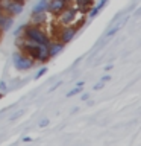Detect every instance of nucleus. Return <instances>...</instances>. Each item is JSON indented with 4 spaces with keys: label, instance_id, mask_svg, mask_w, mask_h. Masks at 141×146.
<instances>
[{
    "label": "nucleus",
    "instance_id": "nucleus-1",
    "mask_svg": "<svg viewBox=\"0 0 141 146\" xmlns=\"http://www.w3.org/2000/svg\"><path fill=\"white\" fill-rule=\"evenodd\" d=\"M24 38H27L29 41L35 44H44V46H49L52 41L49 40V36L45 35V32H43L40 29V26H34V25H27L24 27Z\"/></svg>",
    "mask_w": 141,
    "mask_h": 146
},
{
    "label": "nucleus",
    "instance_id": "nucleus-2",
    "mask_svg": "<svg viewBox=\"0 0 141 146\" xmlns=\"http://www.w3.org/2000/svg\"><path fill=\"white\" fill-rule=\"evenodd\" d=\"M0 9L3 11V14L11 17L20 15L24 9V5L20 2H15V0H0Z\"/></svg>",
    "mask_w": 141,
    "mask_h": 146
},
{
    "label": "nucleus",
    "instance_id": "nucleus-3",
    "mask_svg": "<svg viewBox=\"0 0 141 146\" xmlns=\"http://www.w3.org/2000/svg\"><path fill=\"white\" fill-rule=\"evenodd\" d=\"M14 66L18 70H29L35 66V61L24 53H15L14 55Z\"/></svg>",
    "mask_w": 141,
    "mask_h": 146
},
{
    "label": "nucleus",
    "instance_id": "nucleus-4",
    "mask_svg": "<svg viewBox=\"0 0 141 146\" xmlns=\"http://www.w3.org/2000/svg\"><path fill=\"white\" fill-rule=\"evenodd\" d=\"M76 32H77V27H74V26H65V27H62V31L58 34V40L61 41L62 44H67L68 41L73 40V36L76 35Z\"/></svg>",
    "mask_w": 141,
    "mask_h": 146
},
{
    "label": "nucleus",
    "instance_id": "nucleus-5",
    "mask_svg": "<svg viewBox=\"0 0 141 146\" xmlns=\"http://www.w3.org/2000/svg\"><path fill=\"white\" fill-rule=\"evenodd\" d=\"M65 8H67V3L64 2V0H50L45 12H50V14H53V15H58V14L61 11H64Z\"/></svg>",
    "mask_w": 141,
    "mask_h": 146
},
{
    "label": "nucleus",
    "instance_id": "nucleus-6",
    "mask_svg": "<svg viewBox=\"0 0 141 146\" xmlns=\"http://www.w3.org/2000/svg\"><path fill=\"white\" fill-rule=\"evenodd\" d=\"M58 15H59V23H61V25H70L76 17V11L73 8H65L64 11L59 12Z\"/></svg>",
    "mask_w": 141,
    "mask_h": 146
},
{
    "label": "nucleus",
    "instance_id": "nucleus-7",
    "mask_svg": "<svg viewBox=\"0 0 141 146\" xmlns=\"http://www.w3.org/2000/svg\"><path fill=\"white\" fill-rule=\"evenodd\" d=\"M45 21V11H38V9H34L30 15V25L34 26H40Z\"/></svg>",
    "mask_w": 141,
    "mask_h": 146
},
{
    "label": "nucleus",
    "instance_id": "nucleus-8",
    "mask_svg": "<svg viewBox=\"0 0 141 146\" xmlns=\"http://www.w3.org/2000/svg\"><path fill=\"white\" fill-rule=\"evenodd\" d=\"M12 23H14V17L3 14V11L0 9V31H8V29H11V27H12Z\"/></svg>",
    "mask_w": 141,
    "mask_h": 146
},
{
    "label": "nucleus",
    "instance_id": "nucleus-9",
    "mask_svg": "<svg viewBox=\"0 0 141 146\" xmlns=\"http://www.w3.org/2000/svg\"><path fill=\"white\" fill-rule=\"evenodd\" d=\"M64 46H65V44H62L61 41H58V43H56V41H55V43L52 41V43L49 44V53H50V58H55L56 55L61 53V52H62V49H64Z\"/></svg>",
    "mask_w": 141,
    "mask_h": 146
},
{
    "label": "nucleus",
    "instance_id": "nucleus-10",
    "mask_svg": "<svg viewBox=\"0 0 141 146\" xmlns=\"http://www.w3.org/2000/svg\"><path fill=\"white\" fill-rule=\"evenodd\" d=\"M36 59L41 62H45L47 59H50V53H49V46H44L41 44L40 46V50H38V56H36Z\"/></svg>",
    "mask_w": 141,
    "mask_h": 146
},
{
    "label": "nucleus",
    "instance_id": "nucleus-11",
    "mask_svg": "<svg viewBox=\"0 0 141 146\" xmlns=\"http://www.w3.org/2000/svg\"><path fill=\"white\" fill-rule=\"evenodd\" d=\"M82 87H84V82L80 81L79 84H77V87H76V88H74V90H71V91H70V93H68L67 96H68V98H71V96H74V94H77V93H79V91L82 90Z\"/></svg>",
    "mask_w": 141,
    "mask_h": 146
},
{
    "label": "nucleus",
    "instance_id": "nucleus-12",
    "mask_svg": "<svg viewBox=\"0 0 141 146\" xmlns=\"http://www.w3.org/2000/svg\"><path fill=\"white\" fill-rule=\"evenodd\" d=\"M118 29H120V26H114L112 29H111V31H109L108 34H106V36H112V35H115L117 32H118Z\"/></svg>",
    "mask_w": 141,
    "mask_h": 146
},
{
    "label": "nucleus",
    "instance_id": "nucleus-13",
    "mask_svg": "<svg viewBox=\"0 0 141 146\" xmlns=\"http://www.w3.org/2000/svg\"><path fill=\"white\" fill-rule=\"evenodd\" d=\"M45 72H47V68H45V67H44V68H41V70H40L38 73H36V75H35V79H38V78H41V76H43L44 73H45Z\"/></svg>",
    "mask_w": 141,
    "mask_h": 146
},
{
    "label": "nucleus",
    "instance_id": "nucleus-14",
    "mask_svg": "<svg viewBox=\"0 0 141 146\" xmlns=\"http://www.w3.org/2000/svg\"><path fill=\"white\" fill-rule=\"evenodd\" d=\"M47 125H49V120H47V119H43V120L40 122V126H47Z\"/></svg>",
    "mask_w": 141,
    "mask_h": 146
},
{
    "label": "nucleus",
    "instance_id": "nucleus-15",
    "mask_svg": "<svg viewBox=\"0 0 141 146\" xmlns=\"http://www.w3.org/2000/svg\"><path fill=\"white\" fill-rule=\"evenodd\" d=\"M102 87H103V81H100L99 84H96V85H94V90H100Z\"/></svg>",
    "mask_w": 141,
    "mask_h": 146
},
{
    "label": "nucleus",
    "instance_id": "nucleus-16",
    "mask_svg": "<svg viewBox=\"0 0 141 146\" xmlns=\"http://www.w3.org/2000/svg\"><path fill=\"white\" fill-rule=\"evenodd\" d=\"M18 116H21V111H17V113H15V114H14V116L11 117V120H14V119H17Z\"/></svg>",
    "mask_w": 141,
    "mask_h": 146
},
{
    "label": "nucleus",
    "instance_id": "nucleus-17",
    "mask_svg": "<svg viewBox=\"0 0 141 146\" xmlns=\"http://www.w3.org/2000/svg\"><path fill=\"white\" fill-rule=\"evenodd\" d=\"M88 98H90V96H88V94H84V96H82V98H80V99H82V100H88Z\"/></svg>",
    "mask_w": 141,
    "mask_h": 146
},
{
    "label": "nucleus",
    "instance_id": "nucleus-18",
    "mask_svg": "<svg viewBox=\"0 0 141 146\" xmlns=\"http://www.w3.org/2000/svg\"><path fill=\"white\" fill-rule=\"evenodd\" d=\"M64 2H65V3H67V5H70V3H71V2H73V0H64Z\"/></svg>",
    "mask_w": 141,
    "mask_h": 146
},
{
    "label": "nucleus",
    "instance_id": "nucleus-19",
    "mask_svg": "<svg viewBox=\"0 0 141 146\" xmlns=\"http://www.w3.org/2000/svg\"><path fill=\"white\" fill-rule=\"evenodd\" d=\"M24 2H26V0H24Z\"/></svg>",
    "mask_w": 141,
    "mask_h": 146
},
{
    "label": "nucleus",
    "instance_id": "nucleus-20",
    "mask_svg": "<svg viewBox=\"0 0 141 146\" xmlns=\"http://www.w3.org/2000/svg\"><path fill=\"white\" fill-rule=\"evenodd\" d=\"M0 32H2V31H0Z\"/></svg>",
    "mask_w": 141,
    "mask_h": 146
}]
</instances>
